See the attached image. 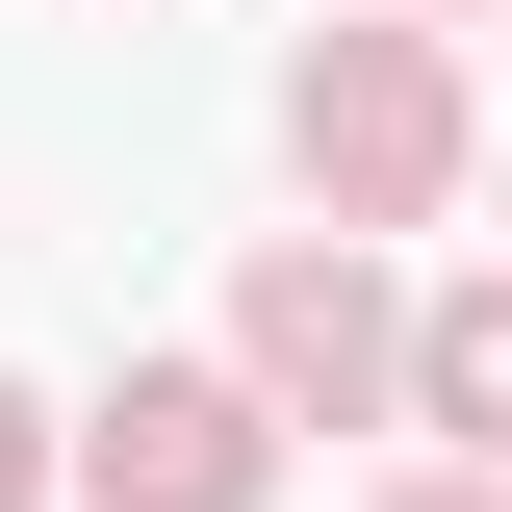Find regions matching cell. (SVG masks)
I'll return each instance as SVG.
<instances>
[{"label":"cell","mask_w":512,"mask_h":512,"mask_svg":"<svg viewBox=\"0 0 512 512\" xmlns=\"http://www.w3.org/2000/svg\"><path fill=\"white\" fill-rule=\"evenodd\" d=\"M26 487H52V461H26V384H0V512H26Z\"/></svg>","instance_id":"cell-5"},{"label":"cell","mask_w":512,"mask_h":512,"mask_svg":"<svg viewBox=\"0 0 512 512\" xmlns=\"http://www.w3.org/2000/svg\"><path fill=\"white\" fill-rule=\"evenodd\" d=\"M282 128H308V180H333V205H436V154H461V103H436V52H410V26H333Z\"/></svg>","instance_id":"cell-1"},{"label":"cell","mask_w":512,"mask_h":512,"mask_svg":"<svg viewBox=\"0 0 512 512\" xmlns=\"http://www.w3.org/2000/svg\"><path fill=\"white\" fill-rule=\"evenodd\" d=\"M256 384H282V410H359L384 384V282L359 256H256Z\"/></svg>","instance_id":"cell-3"},{"label":"cell","mask_w":512,"mask_h":512,"mask_svg":"<svg viewBox=\"0 0 512 512\" xmlns=\"http://www.w3.org/2000/svg\"><path fill=\"white\" fill-rule=\"evenodd\" d=\"M77 487L103 512H256V410L231 384H128L103 436H77Z\"/></svg>","instance_id":"cell-2"},{"label":"cell","mask_w":512,"mask_h":512,"mask_svg":"<svg viewBox=\"0 0 512 512\" xmlns=\"http://www.w3.org/2000/svg\"><path fill=\"white\" fill-rule=\"evenodd\" d=\"M410 384H436V436H487V461H512V282H461V308H436V359H410Z\"/></svg>","instance_id":"cell-4"}]
</instances>
